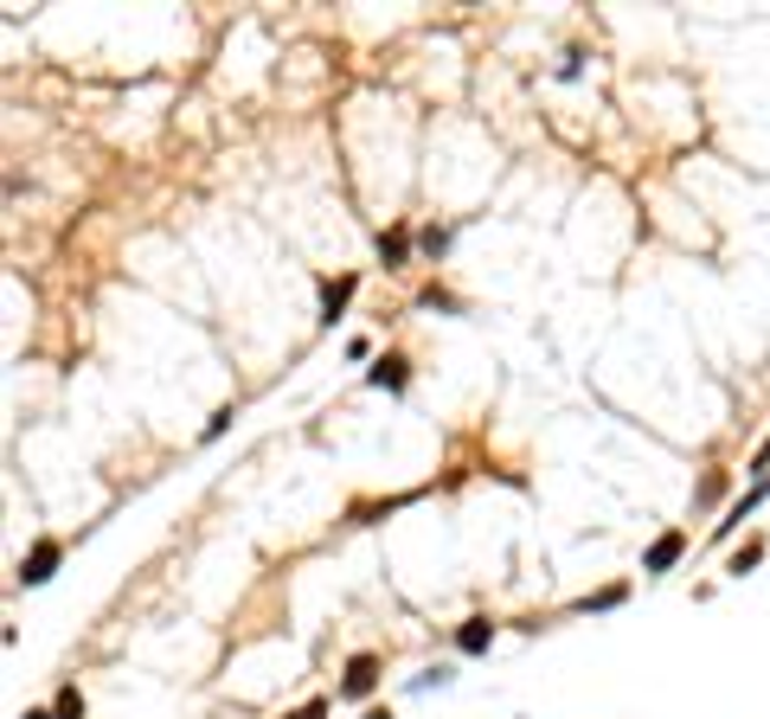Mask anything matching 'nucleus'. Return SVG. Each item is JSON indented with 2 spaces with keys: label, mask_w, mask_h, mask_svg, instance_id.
Wrapping results in <instances>:
<instances>
[{
  "label": "nucleus",
  "mask_w": 770,
  "mask_h": 719,
  "mask_svg": "<svg viewBox=\"0 0 770 719\" xmlns=\"http://www.w3.org/2000/svg\"><path fill=\"white\" fill-rule=\"evenodd\" d=\"M59 559H65V546H59V540H39V546L20 559V584H46V578L59 572Z\"/></svg>",
  "instance_id": "f257e3e1"
},
{
  "label": "nucleus",
  "mask_w": 770,
  "mask_h": 719,
  "mask_svg": "<svg viewBox=\"0 0 770 719\" xmlns=\"http://www.w3.org/2000/svg\"><path fill=\"white\" fill-rule=\"evenodd\" d=\"M373 688H379V661H373V655H353V661H348V681H341V694L366 701Z\"/></svg>",
  "instance_id": "f03ea898"
},
{
  "label": "nucleus",
  "mask_w": 770,
  "mask_h": 719,
  "mask_svg": "<svg viewBox=\"0 0 770 719\" xmlns=\"http://www.w3.org/2000/svg\"><path fill=\"white\" fill-rule=\"evenodd\" d=\"M681 553H687V533H661V540L648 546V559H642V572H668V566H674Z\"/></svg>",
  "instance_id": "7ed1b4c3"
},
{
  "label": "nucleus",
  "mask_w": 770,
  "mask_h": 719,
  "mask_svg": "<svg viewBox=\"0 0 770 719\" xmlns=\"http://www.w3.org/2000/svg\"><path fill=\"white\" fill-rule=\"evenodd\" d=\"M489 643H494V623H489V617H469V623L456 630V648H463V655H482Z\"/></svg>",
  "instance_id": "20e7f679"
},
{
  "label": "nucleus",
  "mask_w": 770,
  "mask_h": 719,
  "mask_svg": "<svg viewBox=\"0 0 770 719\" xmlns=\"http://www.w3.org/2000/svg\"><path fill=\"white\" fill-rule=\"evenodd\" d=\"M366 379H373L379 392H405V360H399V354H386L379 366H373V373H366Z\"/></svg>",
  "instance_id": "39448f33"
},
{
  "label": "nucleus",
  "mask_w": 770,
  "mask_h": 719,
  "mask_svg": "<svg viewBox=\"0 0 770 719\" xmlns=\"http://www.w3.org/2000/svg\"><path fill=\"white\" fill-rule=\"evenodd\" d=\"M353 283H359V277H334V283H321V315H328V321L353 302Z\"/></svg>",
  "instance_id": "423d86ee"
},
{
  "label": "nucleus",
  "mask_w": 770,
  "mask_h": 719,
  "mask_svg": "<svg viewBox=\"0 0 770 719\" xmlns=\"http://www.w3.org/2000/svg\"><path fill=\"white\" fill-rule=\"evenodd\" d=\"M405 244H412L405 231H386V238H379V257H386V264H405Z\"/></svg>",
  "instance_id": "0eeeda50"
},
{
  "label": "nucleus",
  "mask_w": 770,
  "mask_h": 719,
  "mask_svg": "<svg viewBox=\"0 0 770 719\" xmlns=\"http://www.w3.org/2000/svg\"><path fill=\"white\" fill-rule=\"evenodd\" d=\"M59 719H84V701H77V688H65V694H59Z\"/></svg>",
  "instance_id": "6e6552de"
},
{
  "label": "nucleus",
  "mask_w": 770,
  "mask_h": 719,
  "mask_svg": "<svg viewBox=\"0 0 770 719\" xmlns=\"http://www.w3.org/2000/svg\"><path fill=\"white\" fill-rule=\"evenodd\" d=\"M289 719H328V701H308V707H295Z\"/></svg>",
  "instance_id": "1a4fd4ad"
},
{
  "label": "nucleus",
  "mask_w": 770,
  "mask_h": 719,
  "mask_svg": "<svg viewBox=\"0 0 770 719\" xmlns=\"http://www.w3.org/2000/svg\"><path fill=\"white\" fill-rule=\"evenodd\" d=\"M26 719H59V714H46V707H33V714H26Z\"/></svg>",
  "instance_id": "9d476101"
},
{
  "label": "nucleus",
  "mask_w": 770,
  "mask_h": 719,
  "mask_svg": "<svg viewBox=\"0 0 770 719\" xmlns=\"http://www.w3.org/2000/svg\"><path fill=\"white\" fill-rule=\"evenodd\" d=\"M366 719H392V714H366Z\"/></svg>",
  "instance_id": "9b49d317"
}]
</instances>
